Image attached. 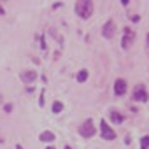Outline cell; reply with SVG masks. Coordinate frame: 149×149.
<instances>
[{
  "mask_svg": "<svg viewBox=\"0 0 149 149\" xmlns=\"http://www.w3.org/2000/svg\"><path fill=\"white\" fill-rule=\"evenodd\" d=\"M109 118H111V121L116 123V125H121V123L125 121V118H123L119 112H116V111H111V112H109Z\"/></svg>",
  "mask_w": 149,
  "mask_h": 149,
  "instance_id": "9",
  "label": "cell"
},
{
  "mask_svg": "<svg viewBox=\"0 0 149 149\" xmlns=\"http://www.w3.org/2000/svg\"><path fill=\"white\" fill-rule=\"evenodd\" d=\"M114 93L119 95V97L126 93V81H125V79H118V81L114 83Z\"/></svg>",
  "mask_w": 149,
  "mask_h": 149,
  "instance_id": "8",
  "label": "cell"
},
{
  "mask_svg": "<svg viewBox=\"0 0 149 149\" xmlns=\"http://www.w3.org/2000/svg\"><path fill=\"white\" fill-rule=\"evenodd\" d=\"M16 149H23V147H21V146H16Z\"/></svg>",
  "mask_w": 149,
  "mask_h": 149,
  "instance_id": "15",
  "label": "cell"
},
{
  "mask_svg": "<svg viewBox=\"0 0 149 149\" xmlns=\"http://www.w3.org/2000/svg\"><path fill=\"white\" fill-rule=\"evenodd\" d=\"M93 2L91 0H79L76 4V14L81 18V19H88L91 14H93Z\"/></svg>",
  "mask_w": 149,
  "mask_h": 149,
  "instance_id": "1",
  "label": "cell"
},
{
  "mask_svg": "<svg viewBox=\"0 0 149 149\" xmlns=\"http://www.w3.org/2000/svg\"><path fill=\"white\" fill-rule=\"evenodd\" d=\"M133 100H137V102H146L147 100V91H146V88L142 84H139L133 90Z\"/></svg>",
  "mask_w": 149,
  "mask_h": 149,
  "instance_id": "6",
  "label": "cell"
},
{
  "mask_svg": "<svg viewBox=\"0 0 149 149\" xmlns=\"http://www.w3.org/2000/svg\"><path fill=\"white\" fill-rule=\"evenodd\" d=\"M65 149H72V147H68V146H65Z\"/></svg>",
  "mask_w": 149,
  "mask_h": 149,
  "instance_id": "16",
  "label": "cell"
},
{
  "mask_svg": "<svg viewBox=\"0 0 149 149\" xmlns=\"http://www.w3.org/2000/svg\"><path fill=\"white\" fill-rule=\"evenodd\" d=\"M39 140H42V142H53L54 140V133L53 132H42L39 135Z\"/></svg>",
  "mask_w": 149,
  "mask_h": 149,
  "instance_id": "10",
  "label": "cell"
},
{
  "mask_svg": "<svg viewBox=\"0 0 149 149\" xmlns=\"http://www.w3.org/2000/svg\"><path fill=\"white\" fill-rule=\"evenodd\" d=\"M147 147H149V135L140 139V149H147Z\"/></svg>",
  "mask_w": 149,
  "mask_h": 149,
  "instance_id": "13",
  "label": "cell"
},
{
  "mask_svg": "<svg viewBox=\"0 0 149 149\" xmlns=\"http://www.w3.org/2000/svg\"><path fill=\"white\" fill-rule=\"evenodd\" d=\"M37 79V72L35 70H25V72H21V81L25 83V84H30V83H33Z\"/></svg>",
  "mask_w": 149,
  "mask_h": 149,
  "instance_id": "7",
  "label": "cell"
},
{
  "mask_svg": "<svg viewBox=\"0 0 149 149\" xmlns=\"http://www.w3.org/2000/svg\"><path fill=\"white\" fill-rule=\"evenodd\" d=\"M114 33H116V23H114L112 19H109V21L104 25V28H102V35H104L105 39H112Z\"/></svg>",
  "mask_w": 149,
  "mask_h": 149,
  "instance_id": "4",
  "label": "cell"
},
{
  "mask_svg": "<svg viewBox=\"0 0 149 149\" xmlns=\"http://www.w3.org/2000/svg\"><path fill=\"white\" fill-rule=\"evenodd\" d=\"M47 149H54V147H47Z\"/></svg>",
  "mask_w": 149,
  "mask_h": 149,
  "instance_id": "18",
  "label": "cell"
},
{
  "mask_svg": "<svg viewBox=\"0 0 149 149\" xmlns=\"http://www.w3.org/2000/svg\"><path fill=\"white\" fill-rule=\"evenodd\" d=\"M133 40H135V33H133L130 28H125V35H123V40H121V46H123L125 49H128Z\"/></svg>",
  "mask_w": 149,
  "mask_h": 149,
  "instance_id": "5",
  "label": "cell"
},
{
  "mask_svg": "<svg viewBox=\"0 0 149 149\" xmlns=\"http://www.w3.org/2000/svg\"><path fill=\"white\" fill-rule=\"evenodd\" d=\"M95 132H97V130H95L93 119H86V121L79 126V133H81L83 137H86V139H88V137H93V135H95Z\"/></svg>",
  "mask_w": 149,
  "mask_h": 149,
  "instance_id": "2",
  "label": "cell"
},
{
  "mask_svg": "<svg viewBox=\"0 0 149 149\" xmlns=\"http://www.w3.org/2000/svg\"><path fill=\"white\" fill-rule=\"evenodd\" d=\"M86 79H88V70H81V72L77 74V81H79V83H84Z\"/></svg>",
  "mask_w": 149,
  "mask_h": 149,
  "instance_id": "11",
  "label": "cell"
},
{
  "mask_svg": "<svg viewBox=\"0 0 149 149\" xmlns=\"http://www.w3.org/2000/svg\"><path fill=\"white\" fill-rule=\"evenodd\" d=\"M61 109H63V104H61V102H54V104H53V112H54V114H60Z\"/></svg>",
  "mask_w": 149,
  "mask_h": 149,
  "instance_id": "12",
  "label": "cell"
},
{
  "mask_svg": "<svg viewBox=\"0 0 149 149\" xmlns=\"http://www.w3.org/2000/svg\"><path fill=\"white\" fill-rule=\"evenodd\" d=\"M4 14H6V11H4V7H2V6H0V16H4Z\"/></svg>",
  "mask_w": 149,
  "mask_h": 149,
  "instance_id": "14",
  "label": "cell"
},
{
  "mask_svg": "<svg viewBox=\"0 0 149 149\" xmlns=\"http://www.w3.org/2000/svg\"><path fill=\"white\" fill-rule=\"evenodd\" d=\"M147 44H149V33H147Z\"/></svg>",
  "mask_w": 149,
  "mask_h": 149,
  "instance_id": "17",
  "label": "cell"
},
{
  "mask_svg": "<svg viewBox=\"0 0 149 149\" xmlns=\"http://www.w3.org/2000/svg\"><path fill=\"white\" fill-rule=\"evenodd\" d=\"M100 132H102V137L105 139V140H114L116 139V133H114V130L102 119V123H100Z\"/></svg>",
  "mask_w": 149,
  "mask_h": 149,
  "instance_id": "3",
  "label": "cell"
}]
</instances>
